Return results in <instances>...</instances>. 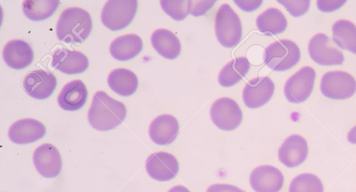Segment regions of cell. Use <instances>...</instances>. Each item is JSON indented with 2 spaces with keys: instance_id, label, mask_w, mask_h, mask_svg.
I'll list each match as a JSON object with an SVG mask.
<instances>
[{
  "instance_id": "cell-1",
  "label": "cell",
  "mask_w": 356,
  "mask_h": 192,
  "mask_svg": "<svg viewBox=\"0 0 356 192\" xmlns=\"http://www.w3.org/2000/svg\"><path fill=\"white\" fill-rule=\"evenodd\" d=\"M124 104L104 91L95 93L88 118L90 125L98 131H108L120 125L126 118Z\"/></svg>"
},
{
  "instance_id": "cell-2",
  "label": "cell",
  "mask_w": 356,
  "mask_h": 192,
  "mask_svg": "<svg viewBox=\"0 0 356 192\" xmlns=\"http://www.w3.org/2000/svg\"><path fill=\"white\" fill-rule=\"evenodd\" d=\"M92 19L88 12L80 8H69L60 15L56 24V36L66 43H81L90 35Z\"/></svg>"
},
{
  "instance_id": "cell-3",
  "label": "cell",
  "mask_w": 356,
  "mask_h": 192,
  "mask_svg": "<svg viewBox=\"0 0 356 192\" xmlns=\"http://www.w3.org/2000/svg\"><path fill=\"white\" fill-rule=\"evenodd\" d=\"M215 33L219 43L226 47L236 46L242 37V25L238 15L227 3L222 4L216 13Z\"/></svg>"
},
{
  "instance_id": "cell-4",
  "label": "cell",
  "mask_w": 356,
  "mask_h": 192,
  "mask_svg": "<svg viewBox=\"0 0 356 192\" xmlns=\"http://www.w3.org/2000/svg\"><path fill=\"white\" fill-rule=\"evenodd\" d=\"M300 59L298 46L289 40H280L268 46L264 52V61L271 70L277 72L288 70Z\"/></svg>"
},
{
  "instance_id": "cell-5",
  "label": "cell",
  "mask_w": 356,
  "mask_h": 192,
  "mask_svg": "<svg viewBox=\"0 0 356 192\" xmlns=\"http://www.w3.org/2000/svg\"><path fill=\"white\" fill-rule=\"evenodd\" d=\"M137 8L136 0H109L102 9L101 20L111 31L121 30L133 21Z\"/></svg>"
},
{
  "instance_id": "cell-6",
  "label": "cell",
  "mask_w": 356,
  "mask_h": 192,
  "mask_svg": "<svg viewBox=\"0 0 356 192\" xmlns=\"http://www.w3.org/2000/svg\"><path fill=\"white\" fill-rule=\"evenodd\" d=\"M320 89L326 97L332 99H346L356 92V81L348 72L330 71L321 78Z\"/></svg>"
},
{
  "instance_id": "cell-7",
  "label": "cell",
  "mask_w": 356,
  "mask_h": 192,
  "mask_svg": "<svg viewBox=\"0 0 356 192\" xmlns=\"http://www.w3.org/2000/svg\"><path fill=\"white\" fill-rule=\"evenodd\" d=\"M316 72L310 66H305L290 77L285 83L284 93L286 99L293 104L305 102L311 95Z\"/></svg>"
},
{
  "instance_id": "cell-8",
  "label": "cell",
  "mask_w": 356,
  "mask_h": 192,
  "mask_svg": "<svg viewBox=\"0 0 356 192\" xmlns=\"http://www.w3.org/2000/svg\"><path fill=\"white\" fill-rule=\"evenodd\" d=\"M210 117L218 129L232 131L241 123L243 113L236 101L229 97H221L212 104Z\"/></svg>"
},
{
  "instance_id": "cell-9",
  "label": "cell",
  "mask_w": 356,
  "mask_h": 192,
  "mask_svg": "<svg viewBox=\"0 0 356 192\" xmlns=\"http://www.w3.org/2000/svg\"><path fill=\"white\" fill-rule=\"evenodd\" d=\"M308 53L312 60L321 65H339L344 61L343 54L334 47L330 38L322 33L311 38Z\"/></svg>"
},
{
  "instance_id": "cell-10",
  "label": "cell",
  "mask_w": 356,
  "mask_h": 192,
  "mask_svg": "<svg viewBox=\"0 0 356 192\" xmlns=\"http://www.w3.org/2000/svg\"><path fill=\"white\" fill-rule=\"evenodd\" d=\"M145 168L152 179L159 182L172 179L177 175L179 166L177 158L166 152H158L149 155Z\"/></svg>"
},
{
  "instance_id": "cell-11",
  "label": "cell",
  "mask_w": 356,
  "mask_h": 192,
  "mask_svg": "<svg viewBox=\"0 0 356 192\" xmlns=\"http://www.w3.org/2000/svg\"><path fill=\"white\" fill-rule=\"evenodd\" d=\"M33 164L44 177H56L62 168V160L58 149L50 143L38 146L33 152Z\"/></svg>"
},
{
  "instance_id": "cell-12",
  "label": "cell",
  "mask_w": 356,
  "mask_h": 192,
  "mask_svg": "<svg viewBox=\"0 0 356 192\" xmlns=\"http://www.w3.org/2000/svg\"><path fill=\"white\" fill-rule=\"evenodd\" d=\"M275 84L268 77L250 80L243 90V100L249 109H257L266 104L273 95Z\"/></svg>"
},
{
  "instance_id": "cell-13",
  "label": "cell",
  "mask_w": 356,
  "mask_h": 192,
  "mask_svg": "<svg viewBox=\"0 0 356 192\" xmlns=\"http://www.w3.org/2000/svg\"><path fill=\"white\" fill-rule=\"evenodd\" d=\"M56 84V77L43 70L29 72L23 80V88L26 93L37 99L49 97L54 91Z\"/></svg>"
},
{
  "instance_id": "cell-14",
  "label": "cell",
  "mask_w": 356,
  "mask_h": 192,
  "mask_svg": "<svg viewBox=\"0 0 356 192\" xmlns=\"http://www.w3.org/2000/svg\"><path fill=\"white\" fill-rule=\"evenodd\" d=\"M284 179L282 173L269 165L255 168L250 175V184L255 192H279Z\"/></svg>"
},
{
  "instance_id": "cell-15",
  "label": "cell",
  "mask_w": 356,
  "mask_h": 192,
  "mask_svg": "<svg viewBox=\"0 0 356 192\" xmlns=\"http://www.w3.org/2000/svg\"><path fill=\"white\" fill-rule=\"evenodd\" d=\"M308 144L300 135L288 136L280 147L277 154L279 161L287 168H295L306 160Z\"/></svg>"
},
{
  "instance_id": "cell-16",
  "label": "cell",
  "mask_w": 356,
  "mask_h": 192,
  "mask_svg": "<svg viewBox=\"0 0 356 192\" xmlns=\"http://www.w3.org/2000/svg\"><path fill=\"white\" fill-rule=\"evenodd\" d=\"M46 134L44 125L33 118H24L15 122L9 128L8 136L10 140L17 144L33 143Z\"/></svg>"
},
{
  "instance_id": "cell-17",
  "label": "cell",
  "mask_w": 356,
  "mask_h": 192,
  "mask_svg": "<svg viewBox=\"0 0 356 192\" xmlns=\"http://www.w3.org/2000/svg\"><path fill=\"white\" fill-rule=\"evenodd\" d=\"M51 66L65 74H76L88 69L89 61L81 51L59 49L53 54Z\"/></svg>"
},
{
  "instance_id": "cell-18",
  "label": "cell",
  "mask_w": 356,
  "mask_h": 192,
  "mask_svg": "<svg viewBox=\"0 0 356 192\" xmlns=\"http://www.w3.org/2000/svg\"><path fill=\"white\" fill-rule=\"evenodd\" d=\"M179 125L177 118L169 114L157 116L150 123L149 135L151 140L157 145H167L177 138Z\"/></svg>"
},
{
  "instance_id": "cell-19",
  "label": "cell",
  "mask_w": 356,
  "mask_h": 192,
  "mask_svg": "<svg viewBox=\"0 0 356 192\" xmlns=\"http://www.w3.org/2000/svg\"><path fill=\"white\" fill-rule=\"evenodd\" d=\"M31 46L22 40H13L6 44L3 49V58L6 64L14 70L28 67L33 60Z\"/></svg>"
},
{
  "instance_id": "cell-20",
  "label": "cell",
  "mask_w": 356,
  "mask_h": 192,
  "mask_svg": "<svg viewBox=\"0 0 356 192\" xmlns=\"http://www.w3.org/2000/svg\"><path fill=\"white\" fill-rule=\"evenodd\" d=\"M88 90L81 80H73L67 83L60 90L58 97L59 106L65 111H76L85 104Z\"/></svg>"
},
{
  "instance_id": "cell-21",
  "label": "cell",
  "mask_w": 356,
  "mask_h": 192,
  "mask_svg": "<svg viewBox=\"0 0 356 192\" xmlns=\"http://www.w3.org/2000/svg\"><path fill=\"white\" fill-rule=\"evenodd\" d=\"M151 42L154 49L164 58L173 60L181 53V47L179 38L168 29L154 31L151 36Z\"/></svg>"
},
{
  "instance_id": "cell-22",
  "label": "cell",
  "mask_w": 356,
  "mask_h": 192,
  "mask_svg": "<svg viewBox=\"0 0 356 192\" xmlns=\"http://www.w3.org/2000/svg\"><path fill=\"white\" fill-rule=\"evenodd\" d=\"M143 49L140 36L129 33L115 38L110 45L111 56L118 61H128L136 57Z\"/></svg>"
},
{
  "instance_id": "cell-23",
  "label": "cell",
  "mask_w": 356,
  "mask_h": 192,
  "mask_svg": "<svg viewBox=\"0 0 356 192\" xmlns=\"http://www.w3.org/2000/svg\"><path fill=\"white\" fill-rule=\"evenodd\" d=\"M108 84L115 93L128 97L133 95L137 90L138 80L132 71L125 68H118L109 74Z\"/></svg>"
},
{
  "instance_id": "cell-24",
  "label": "cell",
  "mask_w": 356,
  "mask_h": 192,
  "mask_svg": "<svg viewBox=\"0 0 356 192\" xmlns=\"http://www.w3.org/2000/svg\"><path fill=\"white\" fill-rule=\"evenodd\" d=\"M259 31L268 35L282 33L287 26V20L284 14L276 8H269L257 18Z\"/></svg>"
},
{
  "instance_id": "cell-25",
  "label": "cell",
  "mask_w": 356,
  "mask_h": 192,
  "mask_svg": "<svg viewBox=\"0 0 356 192\" xmlns=\"http://www.w3.org/2000/svg\"><path fill=\"white\" fill-rule=\"evenodd\" d=\"M250 67V62L245 57L236 58L227 63L220 71L218 83L223 87H231L245 77Z\"/></svg>"
},
{
  "instance_id": "cell-26",
  "label": "cell",
  "mask_w": 356,
  "mask_h": 192,
  "mask_svg": "<svg viewBox=\"0 0 356 192\" xmlns=\"http://www.w3.org/2000/svg\"><path fill=\"white\" fill-rule=\"evenodd\" d=\"M332 39L341 49L356 54V26L350 21H337L332 26Z\"/></svg>"
},
{
  "instance_id": "cell-27",
  "label": "cell",
  "mask_w": 356,
  "mask_h": 192,
  "mask_svg": "<svg viewBox=\"0 0 356 192\" xmlns=\"http://www.w3.org/2000/svg\"><path fill=\"white\" fill-rule=\"evenodd\" d=\"M58 5V0H25L22 3V9L29 19L41 21L51 16Z\"/></svg>"
},
{
  "instance_id": "cell-28",
  "label": "cell",
  "mask_w": 356,
  "mask_h": 192,
  "mask_svg": "<svg viewBox=\"0 0 356 192\" xmlns=\"http://www.w3.org/2000/svg\"><path fill=\"white\" fill-rule=\"evenodd\" d=\"M321 180L312 173H302L296 176L290 183L289 192H323Z\"/></svg>"
},
{
  "instance_id": "cell-29",
  "label": "cell",
  "mask_w": 356,
  "mask_h": 192,
  "mask_svg": "<svg viewBox=\"0 0 356 192\" xmlns=\"http://www.w3.org/2000/svg\"><path fill=\"white\" fill-rule=\"evenodd\" d=\"M163 10L173 19L181 21L191 13L192 1L190 0H161Z\"/></svg>"
},
{
  "instance_id": "cell-30",
  "label": "cell",
  "mask_w": 356,
  "mask_h": 192,
  "mask_svg": "<svg viewBox=\"0 0 356 192\" xmlns=\"http://www.w3.org/2000/svg\"><path fill=\"white\" fill-rule=\"evenodd\" d=\"M277 2L284 6L293 17H300L305 15L310 6V1L309 0H278Z\"/></svg>"
},
{
  "instance_id": "cell-31",
  "label": "cell",
  "mask_w": 356,
  "mask_h": 192,
  "mask_svg": "<svg viewBox=\"0 0 356 192\" xmlns=\"http://www.w3.org/2000/svg\"><path fill=\"white\" fill-rule=\"evenodd\" d=\"M191 14L193 16H201L206 13L207 11L210 10L215 4L216 1H191Z\"/></svg>"
},
{
  "instance_id": "cell-32",
  "label": "cell",
  "mask_w": 356,
  "mask_h": 192,
  "mask_svg": "<svg viewBox=\"0 0 356 192\" xmlns=\"http://www.w3.org/2000/svg\"><path fill=\"white\" fill-rule=\"evenodd\" d=\"M346 1H325L318 0L316 1V6L319 10L323 13H330L338 10L340 8Z\"/></svg>"
},
{
  "instance_id": "cell-33",
  "label": "cell",
  "mask_w": 356,
  "mask_h": 192,
  "mask_svg": "<svg viewBox=\"0 0 356 192\" xmlns=\"http://www.w3.org/2000/svg\"><path fill=\"white\" fill-rule=\"evenodd\" d=\"M263 1H243V0H234V3L241 10L245 12H252L260 7Z\"/></svg>"
},
{
  "instance_id": "cell-34",
  "label": "cell",
  "mask_w": 356,
  "mask_h": 192,
  "mask_svg": "<svg viewBox=\"0 0 356 192\" xmlns=\"http://www.w3.org/2000/svg\"><path fill=\"white\" fill-rule=\"evenodd\" d=\"M207 192H245L238 187L225 184H214L209 186Z\"/></svg>"
},
{
  "instance_id": "cell-35",
  "label": "cell",
  "mask_w": 356,
  "mask_h": 192,
  "mask_svg": "<svg viewBox=\"0 0 356 192\" xmlns=\"http://www.w3.org/2000/svg\"><path fill=\"white\" fill-rule=\"evenodd\" d=\"M347 140L350 143L356 144V125L348 131Z\"/></svg>"
},
{
  "instance_id": "cell-36",
  "label": "cell",
  "mask_w": 356,
  "mask_h": 192,
  "mask_svg": "<svg viewBox=\"0 0 356 192\" xmlns=\"http://www.w3.org/2000/svg\"><path fill=\"white\" fill-rule=\"evenodd\" d=\"M168 192H191V191L182 185H177L171 188Z\"/></svg>"
}]
</instances>
